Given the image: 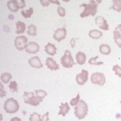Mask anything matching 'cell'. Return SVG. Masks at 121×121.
<instances>
[{"label":"cell","mask_w":121,"mask_h":121,"mask_svg":"<svg viewBox=\"0 0 121 121\" xmlns=\"http://www.w3.org/2000/svg\"><path fill=\"white\" fill-rule=\"evenodd\" d=\"M60 64L65 68H71L75 65L74 59L72 58L70 51H68V50L65 51L64 55L60 58Z\"/></svg>","instance_id":"cell-5"},{"label":"cell","mask_w":121,"mask_h":121,"mask_svg":"<svg viewBox=\"0 0 121 121\" xmlns=\"http://www.w3.org/2000/svg\"><path fill=\"white\" fill-rule=\"evenodd\" d=\"M120 104H121V101H120Z\"/></svg>","instance_id":"cell-41"},{"label":"cell","mask_w":121,"mask_h":121,"mask_svg":"<svg viewBox=\"0 0 121 121\" xmlns=\"http://www.w3.org/2000/svg\"><path fill=\"white\" fill-rule=\"evenodd\" d=\"M71 44H72V47H74V45H75V39H72V40H71Z\"/></svg>","instance_id":"cell-39"},{"label":"cell","mask_w":121,"mask_h":121,"mask_svg":"<svg viewBox=\"0 0 121 121\" xmlns=\"http://www.w3.org/2000/svg\"><path fill=\"white\" fill-rule=\"evenodd\" d=\"M51 4H57V5L60 6V2L59 1H50Z\"/></svg>","instance_id":"cell-38"},{"label":"cell","mask_w":121,"mask_h":121,"mask_svg":"<svg viewBox=\"0 0 121 121\" xmlns=\"http://www.w3.org/2000/svg\"><path fill=\"white\" fill-rule=\"evenodd\" d=\"M25 51L29 54H36L38 51H40V45H38L36 42H30L25 47Z\"/></svg>","instance_id":"cell-11"},{"label":"cell","mask_w":121,"mask_h":121,"mask_svg":"<svg viewBox=\"0 0 121 121\" xmlns=\"http://www.w3.org/2000/svg\"><path fill=\"white\" fill-rule=\"evenodd\" d=\"M99 51L103 55H109L110 52H111V48L108 45L103 44L99 46Z\"/></svg>","instance_id":"cell-21"},{"label":"cell","mask_w":121,"mask_h":121,"mask_svg":"<svg viewBox=\"0 0 121 121\" xmlns=\"http://www.w3.org/2000/svg\"><path fill=\"white\" fill-rule=\"evenodd\" d=\"M49 120V112L45 113L43 116L41 117V120L40 121H48Z\"/></svg>","instance_id":"cell-33"},{"label":"cell","mask_w":121,"mask_h":121,"mask_svg":"<svg viewBox=\"0 0 121 121\" xmlns=\"http://www.w3.org/2000/svg\"><path fill=\"white\" fill-rule=\"evenodd\" d=\"M34 13V9L33 8H29L26 10H22L21 11V14L23 15V17H25V19H29L32 16V14Z\"/></svg>","instance_id":"cell-24"},{"label":"cell","mask_w":121,"mask_h":121,"mask_svg":"<svg viewBox=\"0 0 121 121\" xmlns=\"http://www.w3.org/2000/svg\"><path fill=\"white\" fill-rule=\"evenodd\" d=\"M10 121H22V120H21V119L19 117H13L10 119Z\"/></svg>","instance_id":"cell-37"},{"label":"cell","mask_w":121,"mask_h":121,"mask_svg":"<svg viewBox=\"0 0 121 121\" xmlns=\"http://www.w3.org/2000/svg\"><path fill=\"white\" fill-rule=\"evenodd\" d=\"M110 9L121 12V0H113V5L110 7Z\"/></svg>","instance_id":"cell-22"},{"label":"cell","mask_w":121,"mask_h":121,"mask_svg":"<svg viewBox=\"0 0 121 121\" xmlns=\"http://www.w3.org/2000/svg\"><path fill=\"white\" fill-rule=\"evenodd\" d=\"M101 3V1H93L91 0L88 4H82L80 5V7L84 8V10L82 13H81L80 17L81 18H85L87 16H95L97 13V9H98V4Z\"/></svg>","instance_id":"cell-1"},{"label":"cell","mask_w":121,"mask_h":121,"mask_svg":"<svg viewBox=\"0 0 121 121\" xmlns=\"http://www.w3.org/2000/svg\"><path fill=\"white\" fill-rule=\"evenodd\" d=\"M40 4H41L44 7H46V6L49 5L51 3H50V1H43V0H41V1H40Z\"/></svg>","instance_id":"cell-36"},{"label":"cell","mask_w":121,"mask_h":121,"mask_svg":"<svg viewBox=\"0 0 121 121\" xmlns=\"http://www.w3.org/2000/svg\"><path fill=\"white\" fill-rule=\"evenodd\" d=\"M0 87H1V92H2V93H1V97H2V98H4V97L6 95V92L4 91V85H3V82L0 84Z\"/></svg>","instance_id":"cell-35"},{"label":"cell","mask_w":121,"mask_h":121,"mask_svg":"<svg viewBox=\"0 0 121 121\" xmlns=\"http://www.w3.org/2000/svg\"><path fill=\"white\" fill-rule=\"evenodd\" d=\"M75 110V116L78 119H83L87 116L88 112V106L86 104L85 101L80 100L78 104L74 108Z\"/></svg>","instance_id":"cell-2"},{"label":"cell","mask_w":121,"mask_h":121,"mask_svg":"<svg viewBox=\"0 0 121 121\" xmlns=\"http://www.w3.org/2000/svg\"><path fill=\"white\" fill-rule=\"evenodd\" d=\"M40 120H41V117H40V114H39L38 113H33L30 116V119H29V121H40Z\"/></svg>","instance_id":"cell-27"},{"label":"cell","mask_w":121,"mask_h":121,"mask_svg":"<svg viewBox=\"0 0 121 121\" xmlns=\"http://www.w3.org/2000/svg\"><path fill=\"white\" fill-rule=\"evenodd\" d=\"M89 37H91L92 39H94V40H98L99 38H101L103 36V33L101 32L100 30H92L89 31L88 33Z\"/></svg>","instance_id":"cell-18"},{"label":"cell","mask_w":121,"mask_h":121,"mask_svg":"<svg viewBox=\"0 0 121 121\" xmlns=\"http://www.w3.org/2000/svg\"><path fill=\"white\" fill-rule=\"evenodd\" d=\"M91 82L93 84L98 86H104L106 82L105 76L102 72H94L91 76Z\"/></svg>","instance_id":"cell-6"},{"label":"cell","mask_w":121,"mask_h":121,"mask_svg":"<svg viewBox=\"0 0 121 121\" xmlns=\"http://www.w3.org/2000/svg\"><path fill=\"white\" fill-rule=\"evenodd\" d=\"M45 64H46L47 67L51 71H56L60 68L59 67V65L56 63V61L54 60V59L51 58V57H48V58L46 59V60H45Z\"/></svg>","instance_id":"cell-13"},{"label":"cell","mask_w":121,"mask_h":121,"mask_svg":"<svg viewBox=\"0 0 121 121\" xmlns=\"http://www.w3.org/2000/svg\"><path fill=\"white\" fill-rule=\"evenodd\" d=\"M87 80H88V72L84 69L76 77V82L80 86L84 85L87 82Z\"/></svg>","instance_id":"cell-8"},{"label":"cell","mask_w":121,"mask_h":121,"mask_svg":"<svg viewBox=\"0 0 121 121\" xmlns=\"http://www.w3.org/2000/svg\"><path fill=\"white\" fill-rule=\"evenodd\" d=\"M28 39L25 35H19L17 36L14 40V46L16 49L19 51H23L25 50V47L28 45Z\"/></svg>","instance_id":"cell-7"},{"label":"cell","mask_w":121,"mask_h":121,"mask_svg":"<svg viewBox=\"0 0 121 121\" xmlns=\"http://www.w3.org/2000/svg\"><path fill=\"white\" fill-rule=\"evenodd\" d=\"M27 34L31 36H35L37 35V29H36V26L34 25H29L28 30H27Z\"/></svg>","instance_id":"cell-25"},{"label":"cell","mask_w":121,"mask_h":121,"mask_svg":"<svg viewBox=\"0 0 121 121\" xmlns=\"http://www.w3.org/2000/svg\"><path fill=\"white\" fill-rule=\"evenodd\" d=\"M95 23H96V25H98L101 30H108V29H109L108 23H107L106 19H104L103 16H97V17L95 18Z\"/></svg>","instance_id":"cell-10"},{"label":"cell","mask_w":121,"mask_h":121,"mask_svg":"<svg viewBox=\"0 0 121 121\" xmlns=\"http://www.w3.org/2000/svg\"><path fill=\"white\" fill-rule=\"evenodd\" d=\"M26 30V25L24 22L18 21L16 23V34H23Z\"/></svg>","instance_id":"cell-19"},{"label":"cell","mask_w":121,"mask_h":121,"mask_svg":"<svg viewBox=\"0 0 121 121\" xmlns=\"http://www.w3.org/2000/svg\"><path fill=\"white\" fill-rule=\"evenodd\" d=\"M23 97H24L25 104H30V105H32V106H38L42 101H43V98L37 96V95L34 93L25 92Z\"/></svg>","instance_id":"cell-4"},{"label":"cell","mask_w":121,"mask_h":121,"mask_svg":"<svg viewBox=\"0 0 121 121\" xmlns=\"http://www.w3.org/2000/svg\"><path fill=\"white\" fill-rule=\"evenodd\" d=\"M113 40H114L116 45L119 48H121V34L117 29L113 30Z\"/></svg>","instance_id":"cell-20"},{"label":"cell","mask_w":121,"mask_h":121,"mask_svg":"<svg viewBox=\"0 0 121 121\" xmlns=\"http://www.w3.org/2000/svg\"><path fill=\"white\" fill-rule=\"evenodd\" d=\"M113 71L115 72L116 75L121 78V66H119V65H114L113 66Z\"/></svg>","instance_id":"cell-31"},{"label":"cell","mask_w":121,"mask_h":121,"mask_svg":"<svg viewBox=\"0 0 121 121\" xmlns=\"http://www.w3.org/2000/svg\"><path fill=\"white\" fill-rule=\"evenodd\" d=\"M18 4L20 9H24L25 7V2L24 0H18Z\"/></svg>","instance_id":"cell-34"},{"label":"cell","mask_w":121,"mask_h":121,"mask_svg":"<svg viewBox=\"0 0 121 121\" xmlns=\"http://www.w3.org/2000/svg\"><path fill=\"white\" fill-rule=\"evenodd\" d=\"M116 29H117V30H119V32L121 33V24H119V25H118V26H117V28H116Z\"/></svg>","instance_id":"cell-40"},{"label":"cell","mask_w":121,"mask_h":121,"mask_svg":"<svg viewBox=\"0 0 121 121\" xmlns=\"http://www.w3.org/2000/svg\"><path fill=\"white\" fill-rule=\"evenodd\" d=\"M7 7L10 11L13 12V13L18 12L19 9H20L19 6V4H18V0H10V1H8Z\"/></svg>","instance_id":"cell-14"},{"label":"cell","mask_w":121,"mask_h":121,"mask_svg":"<svg viewBox=\"0 0 121 121\" xmlns=\"http://www.w3.org/2000/svg\"><path fill=\"white\" fill-rule=\"evenodd\" d=\"M98 58V56H94V57H92V58L89 59L88 63L90 65H94V66H99V65L104 64V62H103V61H97Z\"/></svg>","instance_id":"cell-26"},{"label":"cell","mask_w":121,"mask_h":121,"mask_svg":"<svg viewBox=\"0 0 121 121\" xmlns=\"http://www.w3.org/2000/svg\"><path fill=\"white\" fill-rule=\"evenodd\" d=\"M66 29L65 27L56 30L55 31V33H54V35H53V38L58 42L64 40L65 38H66Z\"/></svg>","instance_id":"cell-9"},{"label":"cell","mask_w":121,"mask_h":121,"mask_svg":"<svg viewBox=\"0 0 121 121\" xmlns=\"http://www.w3.org/2000/svg\"><path fill=\"white\" fill-rule=\"evenodd\" d=\"M57 13H58V14L60 15V17H65L66 16V10L61 6H58V8H57Z\"/></svg>","instance_id":"cell-32"},{"label":"cell","mask_w":121,"mask_h":121,"mask_svg":"<svg viewBox=\"0 0 121 121\" xmlns=\"http://www.w3.org/2000/svg\"><path fill=\"white\" fill-rule=\"evenodd\" d=\"M86 59H87V56H86L85 53L82 52V51H78L76 55V60H77V62L79 65H84L86 62Z\"/></svg>","instance_id":"cell-16"},{"label":"cell","mask_w":121,"mask_h":121,"mask_svg":"<svg viewBox=\"0 0 121 121\" xmlns=\"http://www.w3.org/2000/svg\"><path fill=\"white\" fill-rule=\"evenodd\" d=\"M45 51L50 56H55L56 54V47L54 44L47 43L45 46Z\"/></svg>","instance_id":"cell-15"},{"label":"cell","mask_w":121,"mask_h":121,"mask_svg":"<svg viewBox=\"0 0 121 121\" xmlns=\"http://www.w3.org/2000/svg\"><path fill=\"white\" fill-rule=\"evenodd\" d=\"M35 93L37 96L42 98L43 99H44V98H45V97H46V95H47V93H46L45 91L42 90V89H40V90H35Z\"/></svg>","instance_id":"cell-30"},{"label":"cell","mask_w":121,"mask_h":121,"mask_svg":"<svg viewBox=\"0 0 121 121\" xmlns=\"http://www.w3.org/2000/svg\"><path fill=\"white\" fill-rule=\"evenodd\" d=\"M9 87L10 91L13 92V93H16V92H18V85H17V82H16L15 81H12L11 82L9 83Z\"/></svg>","instance_id":"cell-29"},{"label":"cell","mask_w":121,"mask_h":121,"mask_svg":"<svg viewBox=\"0 0 121 121\" xmlns=\"http://www.w3.org/2000/svg\"><path fill=\"white\" fill-rule=\"evenodd\" d=\"M0 78H1V82L3 83H9L12 79V75L9 72H4L1 75Z\"/></svg>","instance_id":"cell-23"},{"label":"cell","mask_w":121,"mask_h":121,"mask_svg":"<svg viewBox=\"0 0 121 121\" xmlns=\"http://www.w3.org/2000/svg\"><path fill=\"white\" fill-rule=\"evenodd\" d=\"M29 64L30 66H32L34 68H42L43 67V64L41 63V60L38 56H34L29 60Z\"/></svg>","instance_id":"cell-12"},{"label":"cell","mask_w":121,"mask_h":121,"mask_svg":"<svg viewBox=\"0 0 121 121\" xmlns=\"http://www.w3.org/2000/svg\"><path fill=\"white\" fill-rule=\"evenodd\" d=\"M4 108L7 113H14L19 111V104L16 99L13 98H9L4 102Z\"/></svg>","instance_id":"cell-3"},{"label":"cell","mask_w":121,"mask_h":121,"mask_svg":"<svg viewBox=\"0 0 121 121\" xmlns=\"http://www.w3.org/2000/svg\"><path fill=\"white\" fill-rule=\"evenodd\" d=\"M70 110V106L67 103H63L60 105V111H59L58 114L59 115H62V116H65L66 113L69 112Z\"/></svg>","instance_id":"cell-17"},{"label":"cell","mask_w":121,"mask_h":121,"mask_svg":"<svg viewBox=\"0 0 121 121\" xmlns=\"http://www.w3.org/2000/svg\"><path fill=\"white\" fill-rule=\"evenodd\" d=\"M80 100H81L80 99V94H78L75 98H72V100L70 101V105L72 106V107H76L78 104V103L80 102Z\"/></svg>","instance_id":"cell-28"}]
</instances>
